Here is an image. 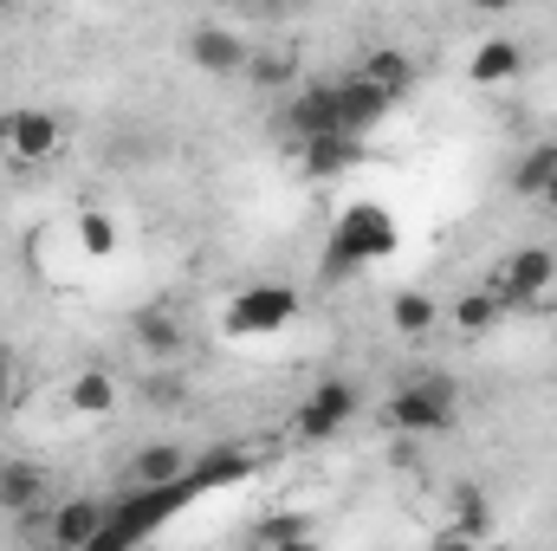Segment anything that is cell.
Listing matches in <instances>:
<instances>
[{
	"mask_svg": "<svg viewBox=\"0 0 557 551\" xmlns=\"http://www.w3.org/2000/svg\"><path fill=\"white\" fill-rule=\"evenodd\" d=\"M240 78H253L260 91H278V85H292V52H253Z\"/></svg>",
	"mask_w": 557,
	"mask_h": 551,
	"instance_id": "26",
	"label": "cell"
},
{
	"mask_svg": "<svg viewBox=\"0 0 557 551\" xmlns=\"http://www.w3.org/2000/svg\"><path fill=\"white\" fill-rule=\"evenodd\" d=\"M298 318V292L285 279H253L227 305V338H278Z\"/></svg>",
	"mask_w": 557,
	"mask_h": 551,
	"instance_id": "5",
	"label": "cell"
},
{
	"mask_svg": "<svg viewBox=\"0 0 557 551\" xmlns=\"http://www.w3.org/2000/svg\"><path fill=\"white\" fill-rule=\"evenodd\" d=\"M454 513H460V519L441 532L447 546H473V539H486V532H493V506H486V493H480L473 480H460V487H454Z\"/></svg>",
	"mask_w": 557,
	"mask_h": 551,
	"instance_id": "18",
	"label": "cell"
},
{
	"mask_svg": "<svg viewBox=\"0 0 557 551\" xmlns=\"http://www.w3.org/2000/svg\"><path fill=\"white\" fill-rule=\"evenodd\" d=\"M331 131H344L337 78H324V85H298V91L285 98V137L305 143V137H331Z\"/></svg>",
	"mask_w": 557,
	"mask_h": 551,
	"instance_id": "9",
	"label": "cell"
},
{
	"mask_svg": "<svg viewBox=\"0 0 557 551\" xmlns=\"http://www.w3.org/2000/svg\"><path fill=\"white\" fill-rule=\"evenodd\" d=\"M467 7H473V13H512L519 0H467Z\"/></svg>",
	"mask_w": 557,
	"mask_h": 551,
	"instance_id": "29",
	"label": "cell"
},
{
	"mask_svg": "<svg viewBox=\"0 0 557 551\" xmlns=\"http://www.w3.org/2000/svg\"><path fill=\"white\" fill-rule=\"evenodd\" d=\"M253 546H311V519H292V513H273L253 526Z\"/></svg>",
	"mask_w": 557,
	"mask_h": 551,
	"instance_id": "25",
	"label": "cell"
},
{
	"mask_svg": "<svg viewBox=\"0 0 557 551\" xmlns=\"http://www.w3.org/2000/svg\"><path fill=\"white\" fill-rule=\"evenodd\" d=\"M59 143H65V124H59L52 111H39V105L0 111V156H7V162H20V169L52 162V156H59Z\"/></svg>",
	"mask_w": 557,
	"mask_h": 551,
	"instance_id": "7",
	"label": "cell"
},
{
	"mask_svg": "<svg viewBox=\"0 0 557 551\" xmlns=\"http://www.w3.org/2000/svg\"><path fill=\"white\" fill-rule=\"evenodd\" d=\"M188 59H195V72H208V78H240L253 52H247V39H240L234 26L195 20V26H188Z\"/></svg>",
	"mask_w": 557,
	"mask_h": 551,
	"instance_id": "8",
	"label": "cell"
},
{
	"mask_svg": "<svg viewBox=\"0 0 557 551\" xmlns=\"http://www.w3.org/2000/svg\"><path fill=\"white\" fill-rule=\"evenodd\" d=\"M13 396H20V377H13V357H7V351H0V409H7V403H13Z\"/></svg>",
	"mask_w": 557,
	"mask_h": 551,
	"instance_id": "28",
	"label": "cell"
},
{
	"mask_svg": "<svg viewBox=\"0 0 557 551\" xmlns=\"http://www.w3.org/2000/svg\"><path fill=\"white\" fill-rule=\"evenodd\" d=\"M499 318H506V298H499L493 285H473V292H460V298H454V325H460L467 338L499 331Z\"/></svg>",
	"mask_w": 557,
	"mask_h": 551,
	"instance_id": "21",
	"label": "cell"
},
{
	"mask_svg": "<svg viewBox=\"0 0 557 551\" xmlns=\"http://www.w3.org/2000/svg\"><path fill=\"white\" fill-rule=\"evenodd\" d=\"M539 201H545V208H552V215H557V175H552V182H545V195H539Z\"/></svg>",
	"mask_w": 557,
	"mask_h": 551,
	"instance_id": "31",
	"label": "cell"
},
{
	"mask_svg": "<svg viewBox=\"0 0 557 551\" xmlns=\"http://www.w3.org/2000/svg\"><path fill=\"white\" fill-rule=\"evenodd\" d=\"M78 247H85L91 260H104V254L117 247V221H111L104 208H85V215H78Z\"/></svg>",
	"mask_w": 557,
	"mask_h": 551,
	"instance_id": "24",
	"label": "cell"
},
{
	"mask_svg": "<svg viewBox=\"0 0 557 551\" xmlns=\"http://www.w3.org/2000/svg\"><path fill=\"white\" fill-rule=\"evenodd\" d=\"M363 409V390L350 383V377H318L311 390H305V403L292 415V434L298 441H311V448H324V441H337L350 421Z\"/></svg>",
	"mask_w": 557,
	"mask_h": 551,
	"instance_id": "4",
	"label": "cell"
},
{
	"mask_svg": "<svg viewBox=\"0 0 557 551\" xmlns=\"http://www.w3.org/2000/svg\"><path fill=\"white\" fill-rule=\"evenodd\" d=\"M188 500H201L195 474H182V480H124V493L111 500L104 532L91 539V551H131V546H143V539H156Z\"/></svg>",
	"mask_w": 557,
	"mask_h": 551,
	"instance_id": "1",
	"label": "cell"
},
{
	"mask_svg": "<svg viewBox=\"0 0 557 551\" xmlns=\"http://www.w3.org/2000/svg\"><path fill=\"white\" fill-rule=\"evenodd\" d=\"M499 298H506V311L512 305H539V298H552L557 292V254L552 247H519V254H506L499 267H493V279H486Z\"/></svg>",
	"mask_w": 557,
	"mask_h": 551,
	"instance_id": "6",
	"label": "cell"
},
{
	"mask_svg": "<svg viewBox=\"0 0 557 551\" xmlns=\"http://www.w3.org/2000/svg\"><path fill=\"white\" fill-rule=\"evenodd\" d=\"M188 467H195V448L182 441H143L131 454V480H182Z\"/></svg>",
	"mask_w": 557,
	"mask_h": 551,
	"instance_id": "17",
	"label": "cell"
},
{
	"mask_svg": "<svg viewBox=\"0 0 557 551\" xmlns=\"http://www.w3.org/2000/svg\"><path fill=\"white\" fill-rule=\"evenodd\" d=\"M0 7H7V0H0Z\"/></svg>",
	"mask_w": 557,
	"mask_h": 551,
	"instance_id": "32",
	"label": "cell"
},
{
	"mask_svg": "<svg viewBox=\"0 0 557 551\" xmlns=\"http://www.w3.org/2000/svg\"><path fill=\"white\" fill-rule=\"evenodd\" d=\"M552 175H557V143H545V149H525V156H519V169H512V195L539 201Z\"/></svg>",
	"mask_w": 557,
	"mask_h": 551,
	"instance_id": "23",
	"label": "cell"
},
{
	"mask_svg": "<svg viewBox=\"0 0 557 551\" xmlns=\"http://www.w3.org/2000/svg\"><path fill=\"white\" fill-rule=\"evenodd\" d=\"M298 156H305V175H311V182H337V175L363 156V137H350V131L305 137V143H298Z\"/></svg>",
	"mask_w": 557,
	"mask_h": 551,
	"instance_id": "14",
	"label": "cell"
},
{
	"mask_svg": "<svg viewBox=\"0 0 557 551\" xmlns=\"http://www.w3.org/2000/svg\"><path fill=\"white\" fill-rule=\"evenodd\" d=\"M389 325H396L403 338H428V331L441 325L434 292H396V298H389Z\"/></svg>",
	"mask_w": 557,
	"mask_h": 551,
	"instance_id": "22",
	"label": "cell"
},
{
	"mask_svg": "<svg viewBox=\"0 0 557 551\" xmlns=\"http://www.w3.org/2000/svg\"><path fill=\"white\" fill-rule=\"evenodd\" d=\"M104 513H111V500H91V493H78V500H52V513H46V539L59 551H91V539L104 532Z\"/></svg>",
	"mask_w": 557,
	"mask_h": 551,
	"instance_id": "10",
	"label": "cell"
},
{
	"mask_svg": "<svg viewBox=\"0 0 557 551\" xmlns=\"http://www.w3.org/2000/svg\"><path fill=\"white\" fill-rule=\"evenodd\" d=\"M337 111H344V131H350V137H370V131L389 118V98H383V85H370L363 72H344V78H337Z\"/></svg>",
	"mask_w": 557,
	"mask_h": 551,
	"instance_id": "13",
	"label": "cell"
},
{
	"mask_svg": "<svg viewBox=\"0 0 557 551\" xmlns=\"http://www.w3.org/2000/svg\"><path fill=\"white\" fill-rule=\"evenodd\" d=\"M117 396H124V390H117V377H111V370H78V377L65 383V403H72V415H91V421L117 409Z\"/></svg>",
	"mask_w": 557,
	"mask_h": 551,
	"instance_id": "20",
	"label": "cell"
},
{
	"mask_svg": "<svg viewBox=\"0 0 557 551\" xmlns=\"http://www.w3.org/2000/svg\"><path fill=\"white\" fill-rule=\"evenodd\" d=\"M357 72H363L370 85H383V98H389V105L416 91V59H409L403 46H376V52H370V59H363Z\"/></svg>",
	"mask_w": 557,
	"mask_h": 551,
	"instance_id": "16",
	"label": "cell"
},
{
	"mask_svg": "<svg viewBox=\"0 0 557 551\" xmlns=\"http://www.w3.org/2000/svg\"><path fill=\"white\" fill-rule=\"evenodd\" d=\"M519 72H525V52H519L512 39H486V46L467 59V78H473V85H512Z\"/></svg>",
	"mask_w": 557,
	"mask_h": 551,
	"instance_id": "19",
	"label": "cell"
},
{
	"mask_svg": "<svg viewBox=\"0 0 557 551\" xmlns=\"http://www.w3.org/2000/svg\"><path fill=\"white\" fill-rule=\"evenodd\" d=\"M143 396H149L156 409H182V403H188V383L175 377V364H156V377L143 383Z\"/></svg>",
	"mask_w": 557,
	"mask_h": 551,
	"instance_id": "27",
	"label": "cell"
},
{
	"mask_svg": "<svg viewBox=\"0 0 557 551\" xmlns=\"http://www.w3.org/2000/svg\"><path fill=\"white\" fill-rule=\"evenodd\" d=\"M396 241H403V228H396V215H389L383 201H350V208L331 221L324 273H331V279H350L357 267L389 260V254H396Z\"/></svg>",
	"mask_w": 557,
	"mask_h": 551,
	"instance_id": "2",
	"label": "cell"
},
{
	"mask_svg": "<svg viewBox=\"0 0 557 551\" xmlns=\"http://www.w3.org/2000/svg\"><path fill=\"white\" fill-rule=\"evenodd\" d=\"M188 474H195V487H201V493H214V487H240V480L253 474V454H247V448H234V441H214V448H201V454H195V467H188Z\"/></svg>",
	"mask_w": 557,
	"mask_h": 551,
	"instance_id": "15",
	"label": "cell"
},
{
	"mask_svg": "<svg viewBox=\"0 0 557 551\" xmlns=\"http://www.w3.org/2000/svg\"><path fill=\"white\" fill-rule=\"evenodd\" d=\"M454 415H460V390H454V377H409V383H396V390L383 396V421H389L396 434H409V441H434V434H447Z\"/></svg>",
	"mask_w": 557,
	"mask_h": 551,
	"instance_id": "3",
	"label": "cell"
},
{
	"mask_svg": "<svg viewBox=\"0 0 557 551\" xmlns=\"http://www.w3.org/2000/svg\"><path fill=\"white\" fill-rule=\"evenodd\" d=\"M131 338L149 364H182V351H188V325L175 318V305H143L131 318Z\"/></svg>",
	"mask_w": 557,
	"mask_h": 551,
	"instance_id": "11",
	"label": "cell"
},
{
	"mask_svg": "<svg viewBox=\"0 0 557 551\" xmlns=\"http://www.w3.org/2000/svg\"><path fill=\"white\" fill-rule=\"evenodd\" d=\"M39 506H52L46 467H39V461H0V513L26 519V513H39Z\"/></svg>",
	"mask_w": 557,
	"mask_h": 551,
	"instance_id": "12",
	"label": "cell"
},
{
	"mask_svg": "<svg viewBox=\"0 0 557 551\" xmlns=\"http://www.w3.org/2000/svg\"><path fill=\"white\" fill-rule=\"evenodd\" d=\"M227 7H240V13H273L278 0H227Z\"/></svg>",
	"mask_w": 557,
	"mask_h": 551,
	"instance_id": "30",
	"label": "cell"
}]
</instances>
